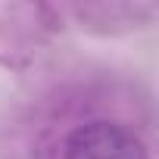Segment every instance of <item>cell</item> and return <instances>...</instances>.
Returning <instances> with one entry per match:
<instances>
[{
	"label": "cell",
	"mask_w": 159,
	"mask_h": 159,
	"mask_svg": "<svg viewBox=\"0 0 159 159\" xmlns=\"http://www.w3.org/2000/svg\"><path fill=\"white\" fill-rule=\"evenodd\" d=\"M62 159H150L147 143L125 125L94 119L69 131Z\"/></svg>",
	"instance_id": "6da1fadb"
},
{
	"label": "cell",
	"mask_w": 159,
	"mask_h": 159,
	"mask_svg": "<svg viewBox=\"0 0 159 159\" xmlns=\"http://www.w3.org/2000/svg\"><path fill=\"white\" fill-rule=\"evenodd\" d=\"M75 16L88 28L106 25L103 31H131L140 25H150L156 16L153 3H91V7H75Z\"/></svg>",
	"instance_id": "7a4b0ae2"
}]
</instances>
